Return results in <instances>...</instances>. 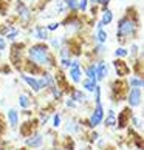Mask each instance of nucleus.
<instances>
[{
	"label": "nucleus",
	"mask_w": 144,
	"mask_h": 150,
	"mask_svg": "<svg viewBox=\"0 0 144 150\" xmlns=\"http://www.w3.org/2000/svg\"><path fill=\"white\" fill-rule=\"evenodd\" d=\"M136 53H138V45H135V43H133V45L130 47V54H132V56H135Z\"/></svg>",
	"instance_id": "nucleus-37"
},
{
	"label": "nucleus",
	"mask_w": 144,
	"mask_h": 150,
	"mask_svg": "<svg viewBox=\"0 0 144 150\" xmlns=\"http://www.w3.org/2000/svg\"><path fill=\"white\" fill-rule=\"evenodd\" d=\"M8 122H9V125H11V129H17L19 127V112L16 108H9L8 110Z\"/></svg>",
	"instance_id": "nucleus-8"
},
{
	"label": "nucleus",
	"mask_w": 144,
	"mask_h": 150,
	"mask_svg": "<svg viewBox=\"0 0 144 150\" xmlns=\"http://www.w3.org/2000/svg\"><path fill=\"white\" fill-rule=\"evenodd\" d=\"M138 30V23L136 20L130 19V17H123L118 22V30H116V36L121 37H130V36H135V33Z\"/></svg>",
	"instance_id": "nucleus-2"
},
{
	"label": "nucleus",
	"mask_w": 144,
	"mask_h": 150,
	"mask_svg": "<svg viewBox=\"0 0 144 150\" xmlns=\"http://www.w3.org/2000/svg\"><path fill=\"white\" fill-rule=\"evenodd\" d=\"M113 67H115V70H116V73H118V76H127V74L130 73L129 65H127L126 62H123V60H115Z\"/></svg>",
	"instance_id": "nucleus-9"
},
{
	"label": "nucleus",
	"mask_w": 144,
	"mask_h": 150,
	"mask_svg": "<svg viewBox=\"0 0 144 150\" xmlns=\"http://www.w3.org/2000/svg\"><path fill=\"white\" fill-rule=\"evenodd\" d=\"M77 9L85 11L87 9V0H81V2H77Z\"/></svg>",
	"instance_id": "nucleus-31"
},
{
	"label": "nucleus",
	"mask_w": 144,
	"mask_h": 150,
	"mask_svg": "<svg viewBox=\"0 0 144 150\" xmlns=\"http://www.w3.org/2000/svg\"><path fill=\"white\" fill-rule=\"evenodd\" d=\"M98 138H99V135H98L96 132H93V133H90V139H92V141H96Z\"/></svg>",
	"instance_id": "nucleus-39"
},
{
	"label": "nucleus",
	"mask_w": 144,
	"mask_h": 150,
	"mask_svg": "<svg viewBox=\"0 0 144 150\" xmlns=\"http://www.w3.org/2000/svg\"><path fill=\"white\" fill-rule=\"evenodd\" d=\"M22 79H23L36 93H39V91L42 90L40 84H39V79H36V77H33V76H30V74H22Z\"/></svg>",
	"instance_id": "nucleus-10"
},
{
	"label": "nucleus",
	"mask_w": 144,
	"mask_h": 150,
	"mask_svg": "<svg viewBox=\"0 0 144 150\" xmlns=\"http://www.w3.org/2000/svg\"><path fill=\"white\" fill-rule=\"evenodd\" d=\"M107 37H109V36H107V31H104V30H98V31H96L95 39L98 40V43H101V45H102V43H106Z\"/></svg>",
	"instance_id": "nucleus-23"
},
{
	"label": "nucleus",
	"mask_w": 144,
	"mask_h": 150,
	"mask_svg": "<svg viewBox=\"0 0 144 150\" xmlns=\"http://www.w3.org/2000/svg\"><path fill=\"white\" fill-rule=\"evenodd\" d=\"M109 74V67L106 62H99L96 65V81H104Z\"/></svg>",
	"instance_id": "nucleus-11"
},
{
	"label": "nucleus",
	"mask_w": 144,
	"mask_h": 150,
	"mask_svg": "<svg viewBox=\"0 0 144 150\" xmlns=\"http://www.w3.org/2000/svg\"><path fill=\"white\" fill-rule=\"evenodd\" d=\"M65 132H67V133H74V135H79V133L82 132L81 124H77L74 119H70V121H67V124H65Z\"/></svg>",
	"instance_id": "nucleus-12"
},
{
	"label": "nucleus",
	"mask_w": 144,
	"mask_h": 150,
	"mask_svg": "<svg viewBox=\"0 0 144 150\" xmlns=\"http://www.w3.org/2000/svg\"><path fill=\"white\" fill-rule=\"evenodd\" d=\"M39 84H40L42 88H47V87H53L54 85V76L51 74H43V77H40L39 79Z\"/></svg>",
	"instance_id": "nucleus-15"
},
{
	"label": "nucleus",
	"mask_w": 144,
	"mask_h": 150,
	"mask_svg": "<svg viewBox=\"0 0 144 150\" xmlns=\"http://www.w3.org/2000/svg\"><path fill=\"white\" fill-rule=\"evenodd\" d=\"M36 37L39 39V40H45V39H48V30L43 28V26H37L36 28Z\"/></svg>",
	"instance_id": "nucleus-19"
},
{
	"label": "nucleus",
	"mask_w": 144,
	"mask_h": 150,
	"mask_svg": "<svg viewBox=\"0 0 144 150\" xmlns=\"http://www.w3.org/2000/svg\"><path fill=\"white\" fill-rule=\"evenodd\" d=\"M127 122H130V113H129V108L123 110V112L119 113V116L116 118V125H118V129H124L127 125Z\"/></svg>",
	"instance_id": "nucleus-7"
},
{
	"label": "nucleus",
	"mask_w": 144,
	"mask_h": 150,
	"mask_svg": "<svg viewBox=\"0 0 144 150\" xmlns=\"http://www.w3.org/2000/svg\"><path fill=\"white\" fill-rule=\"evenodd\" d=\"M82 150H85V149H82Z\"/></svg>",
	"instance_id": "nucleus-43"
},
{
	"label": "nucleus",
	"mask_w": 144,
	"mask_h": 150,
	"mask_svg": "<svg viewBox=\"0 0 144 150\" xmlns=\"http://www.w3.org/2000/svg\"><path fill=\"white\" fill-rule=\"evenodd\" d=\"M102 122H104V125H106V127L116 125V113H115V110H109V113H107L106 118L102 119Z\"/></svg>",
	"instance_id": "nucleus-14"
},
{
	"label": "nucleus",
	"mask_w": 144,
	"mask_h": 150,
	"mask_svg": "<svg viewBox=\"0 0 144 150\" xmlns=\"http://www.w3.org/2000/svg\"><path fill=\"white\" fill-rule=\"evenodd\" d=\"M51 150H59V149H51Z\"/></svg>",
	"instance_id": "nucleus-41"
},
{
	"label": "nucleus",
	"mask_w": 144,
	"mask_h": 150,
	"mask_svg": "<svg viewBox=\"0 0 144 150\" xmlns=\"http://www.w3.org/2000/svg\"><path fill=\"white\" fill-rule=\"evenodd\" d=\"M113 20V13H112V11H110V9H106V11H104V13H102V19H101V23L102 25H109L110 23V22H112Z\"/></svg>",
	"instance_id": "nucleus-21"
},
{
	"label": "nucleus",
	"mask_w": 144,
	"mask_h": 150,
	"mask_svg": "<svg viewBox=\"0 0 144 150\" xmlns=\"http://www.w3.org/2000/svg\"><path fill=\"white\" fill-rule=\"evenodd\" d=\"M130 121H132V125H133L136 130H143V121H141V118H138V116H132Z\"/></svg>",
	"instance_id": "nucleus-24"
},
{
	"label": "nucleus",
	"mask_w": 144,
	"mask_h": 150,
	"mask_svg": "<svg viewBox=\"0 0 144 150\" xmlns=\"http://www.w3.org/2000/svg\"><path fill=\"white\" fill-rule=\"evenodd\" d=\"M57 28H59V23H57V22H56V23H50L47 30H48V31H56Z\"/></svg>",
	"instance_id": "nucleus-36"
},
{
	"label": "nucleus",
	"mask_w": 144,
	"mask_h": 150,
	"mask_svg": "<svg viewBox=\"0 0 144 150\" xmlns=\"http://www.w3.org/2000/svg\"><path fill=\"white\" fill-rule=\"evenodd\" d=\"M50 88H51V93H53V96L56 98V99H60V98H62V91H60L56 85H53V87H50Z\"/></svg>",
	"instance_id": "nucleus-28"
},
{
	"label": "nucleus",
	"mask_w": 144,
	"mask_h": 150,
	"mask_svg": "<svg viewBox=\"0 0 144 150\" xmlns=\"http://www.w3.org/2000/svg\"><path fill=\"white\" fill-rule=\"evenodd\" d=\"M93 2H96L98 5H101V6H104V8H106L107 5L110 3V0H93Z\"/></svg>",
	"instance_id": "nucleus-35"
},
{
	"label": "nucleus",
	"mask_w": 144,
	"mask_h": 150,
	"mask_svg": "<svg viewBox=\"0 0 144 150\" xmlns=\"http://www.w3.org/2000/svg\"><path fill=\"white\" fill-rule=\"evenodd\" d=\"M65 5H67V8L71 9V11L77 9V0H65Z\"/></svg>",
	"instance_id": "nucleus-25"
},
{
	"label": "nucleus",
	"mask_w": 144,
	"mask_h": 150,
	"mask_svg": "<svg viewBox=\"0 0 144 150\" xmlns=\"http://www.w3.org/2000/svg\"><path fill=\"white\" fill-rule=\"evenodd\" d=\"M96 85H98V84H96V81H92V79H85V81H82V87H84L87 91H90V93L95 91Z\"/></svg>",
	"instance_id": "nucleus-18"
},
{
	"label": "nucleus",
	"mask_w": 144,
	"mask_h": 150,
	"mask_svg": "<svg viewBox=\"0 0 144 150\" xmlns=\"http://www.w3.org/2000/svg\"><path fill=\"white\" fill-rule=\"evenodd\" d=\"M129 85H130L132 88H141V87L144 85V82H143V79H140V77L132 76L130 79H129Z\"/></svg>",
	"instance_id": "nucleus-22"
},
{
	"label": "nucleus",
	"mask_w": 144,
	"mask_h": 150,
	"mask_svg": "<svg viewBox=\"0 0 144 150\" xmlns=\"http://www.w3.org/2000/svg\"><path fill=\"white\" fill-rule=\"evenodd\" d=\"M60 45H62V39H60V37H54V39H51V47H53V48L60 50Z\"/></svg>",
	"instance_id": "nucleus-27"
},
{
	"label": "nucleus",
	"mask_w": 144,
	"mask_h": 150,
	"mask_svg": "<svg viewBox=\"0 0 144 150\" xmlns=\"http://www.w3.org/2000/svg\"><path fill=\"white\" fill-rule=\"evenodd\" d=\"M26 147H31V149H39L42 147L43 144V136L40 135V133H34V135H30L28 138H26Z\"/></svg>",
	"instance_id": "nucleus-6"
},
{
	"label": "nucleus",
	"mask_w": 144,
	"mask_h": 150,
	"mask_svg": "<svg viewBox=\"0 0 144 150\" xmlns=\"http://www.w3.org/2000/svg\"><path fill=\"white\" fill-rule=\"evenodd\" d=\"M53 127H54V129L60 127V113H56L53 116Z\"/></svg>",
	"instance_id": "nucleus-30"
},
{
	"label": "nucleus",
	"mask_w": 144,
	"mask_h": 150,
	"mask_svg": "<svg viewBox=\"0 0 144 150\" xmlns=\"http://www.w3.org/2000/svg\"><path fill=\"white\" fill-rule=\"evenodd\" d=\"M65 105H67V108H76V102L73 99H68V101L65 102Z\"/></svg>",
	"instance_id": "nucleus-33"
},
{
	"label": "nucleus",
	"mask_w": 144,
	"mask_h": 150,
	"mask_svg": "<svg viewBox=\"0 0 144 150\" xmlns=\"http://www.w3.org/2000/svg\"><path fill=\"white\" fill-rule=\"evenodd\" d=\"M19 105H20V107L22 108H30L31 107V101H30V98L28 96H26V94H20V96H19Z\"/></svg>",
	"instance_id": "nucleus-20"
},
{
	"label": "nucleus",
	"mask_w": 144,
	"mask_h": 150,
	"mask_svg": "<svg viewBox=\"0 0 144 150\" xmlns=\"http://www.w3.org/2000/svg\"><path fill=\"white\" fill-rule=\"evenodd\" d=\"M141 88H132L127 94V102H129L130 107H138V105L141 104Z\"/></svg>",
	"instance_id": "nucleus-4"
},
{
	"label": "nucleus",
	"mask_w": 144,
	"mask_h": 150,
	"mask_svg": "<svg viewBox=\"0 0 144 150\" xmlns=\"http://www.w3.org/2000/svg\"><path fill=\"white\" fill-rule=\"evenodd\" d=\"M28 56L30 59L34 62V65H39V67H47V68H51L54 67L53 64V57L50 54L48 48L42 43H37V45H33L30 50H28Z\"/></svg>",
	"instance_id": "nucleus-1"
},
{
	"label": "nucleus",
	"mask_w": 144,
	"mask_h": 150,
	"mask_svg": "<svg viewBox=\"0 0 144 150\" xmlns=\"http://www.w3.org/2000/svg\"><path fill=\"white\" fill-rule=\"evenodd\" d=\"M2 130H3V125H2V122H0V133H2Z\"/></svg>",
	"instance_id": "nucleus-40"
},
{
	"label": "nucleus",
	"mask_w": 144,
	"mask_h": 150,
	"mask_svg": "<svg viewBox=\"0 0 144 150\" xmlns=\"http://www.w3.org/2000/svg\"><path fill=\"white\" fill-rule=\"evenodd\" d=\"M60 64H62L64 68H68V67H71V60H70V57H67V59H62V60H60Z\"/></svg>",
	"instance_id": "nucleus-32"
},
{
	"label": "nucleus",
	"mask_w": 144,
	"mask_h": 150,
	"mask_svg": "<svg viewBox=\"0 0 144 150\" xmlns=\"http://www.w3.org/2000/svg\"><path fill=\"white\" fill-rule=\"evenodd\" d=\"M102 119H104V107H102V104H96L95 110L92 112L90 118H88L87 125L90 127V129H96V127L102 122Z\"/></svg>",
	"instance_id": "nucleus-3"
},
{
	"label": "nucleus",
	"mask_w": 144,
	"mask_h": 150,
	"mask_svg": "<svg viewBox=\"0 0 144 150\" xmlns=\"http://www.w3.org/2000/svg\"><path fill=\"white\" fill-rule=\"evenodd\" d=\"M5 48H6V42H5L3 37H0V51H3Z\"/></svg>",
	"instance_id": "nucleus-38"
},
{
	"label": "nucleus",
	"mask_w": 144,
	"mask_h": 150,
	"mask_svg": "<svg viewBox=\"0 0 144 150\" xmlns=\"http://www.w3.org/2000/svg\"><path fill=\"white\" fill-rule=\"evenodd\" d=\"M70 99H73L76 104H82V102H85V94L82 93L81 90H73V93H71V98H70Z\"/></svg>",
	"instance_id": "nucleus-16"
},
{
	"label": "nucleus",
	"mask_w": 144,
	"mask_h": 150,
	"mask_svg": "<svg viewBox=\"0 0 144 150\" xmlns=\"http://www.w3.org/2000/svg\"><path fill=\"white\" fill-rule=\"evenodd\" d=\"M70 79L73 82H81L82 79V70H81V65L77 60H71V67H70Z\"/></svg>",
	"instance_id": "nucleus-5"
},
{
	"label": "nucleus",
	"mask_w": 144,
	"mask_h": 150,
	"mask_svg": "<svg viewBox=\"0 0 144 150\" xmlns=\"http://www.w3.org/2000/svg\"><path fill=\"white\" fill-rule=\"evenodd\" d=\"M48 121V113H45V112H42V115H40V124L43 125L45 122Z\"/></svg>",
	"instance_id": "nucleus-34"
},
{
	"label": "nucleus",
	"mask_w": 144,
	"mask_h": 150,
	"mask_svg": "<svg viewBox=\"0 0 144 150\" xmlns=\"http://www.w3.org/2000/svg\"><path fill=\"white\" fill-rule=\"evenodd\" d=\"M95 102L96 104H101V87L99 85H96V88H95Z\"/></svg>",
	"instance_id": "nucleus-29"
},
{
	"label": "nucleus",
	"mask_w": 144,
	"mask_h": 150,
	"mask_svg": "<svg viewBox=\"0 0 144 150\" xmlns=\"http://www.w3.org/2000/svg\"><path fill=\"white\" fill-rule=\"evenodd\" d=\"M85 74H87V79H92V81H96V65L95 64H90L85 70Z\"/></svg>",
	"instance_id": "nucleus-17"
},
{
	"label": "nucleus",
	"mask_w": 144,
	"mask_h": 150,
	"mask_svg": "<svg viewBox=\"0 0 144 150\" xmlns=\"http://www.w3.org/2000/svg\"><path fill=\"white\" fill-rule=\"evenodd\" d=\"M17 13H19V16H20V19L23 20V22H28L30 20V17H31V14H30V9L25 6L23 3H17Z\"/></svg>",
	"instance_id": "nucleus-13"
},
{
	"label": "nucleus",
	"mask_w": 144,
	"mask_h": 150,
	"mask_svg": "<svg viewBox=\"0 0 144 150\" xmlns=\"http://www.w3.org/2000/svg\"><path fill=\"white\" fill-rule=\"evenodd\" d=\"M115 56L116 57H126V56H129V51H127L126 48H118L115 51Z\"/></svg>",
	"instance_id": "nucleus-26"
},
{
	"label": "nucleus",
	"mask_w": 144,
	"mask_h": 150,
	"mask_svg": "<svg viewBox=\"0 0 144 150\" xmlns=\"http://www.w3.org/2000/svg\"><path fill=\"white\" fill-rule=\"evenodd\" d=\"M22 150H26V149H22Z\"/></svg>",
	"instance_id": "nucleus-42"
}]
</instances>
